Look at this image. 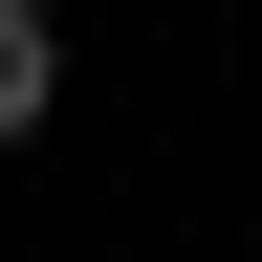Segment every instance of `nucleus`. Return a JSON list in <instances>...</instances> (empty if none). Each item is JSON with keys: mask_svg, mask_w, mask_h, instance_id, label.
<instances>
[{"mask_svg": "<svg viewBox=\"0 0 262 262\" xmlns=\"http://www.w3.org/2000/svg\"><path fill=\"white\" fill-rule=\"evenodd\" d=\"M44 110H66V22H44V0H0V153H22Z\"/></svg>", "mask_w": 262, "mask_h": 262, "instance_id": "obj_1", "label": "nucleus"}]
</instances>
